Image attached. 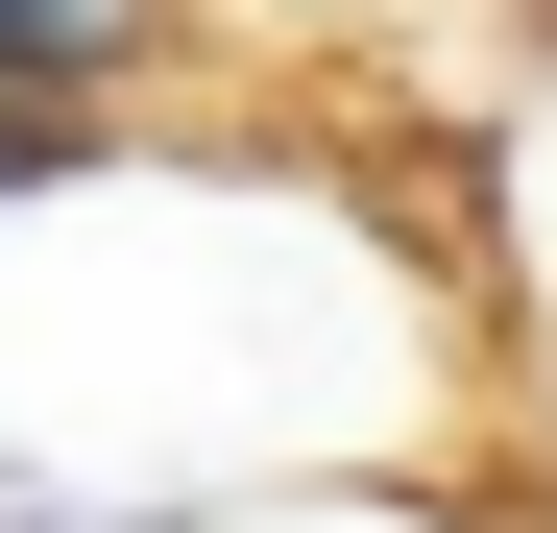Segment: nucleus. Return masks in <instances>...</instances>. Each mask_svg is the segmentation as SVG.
Returning <instances> with one entry per match:
<instances>
[{"label":"nucleus","mask_w":557,"mask_h":533,"mask_svg":"<svg viewBox=\"0 0 557 533\" xmlns=\"http://www.w3.org/2000/svg\"><path fill=\"white\" fill-rule=\"evenodd\" d=\"M0 195H73V98H0Z\"/></svg>","instance_id":"nucleus-2"},{"label":"nucleus","mask_w":557,"mask_h":533,"mask_svg":"<svg viewBox=\"0 0 557 533\" xmlns=\"http://www.w3.org/2000/svg\"><path fill=\"white\" fill-rule=\"evenodd\" d=\"M146 0H0V98H73V73H122Z\"/></svg>","instance_id":"nucleus-1"}]
</instances>
